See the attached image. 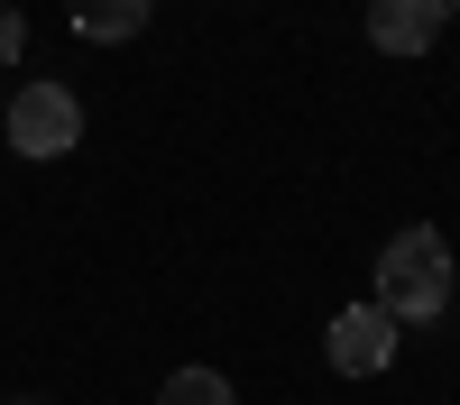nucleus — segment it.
<instances>
[{"instance_id": "2", "label": "nucleus", "mask_w": 460, "mask_h": 405, "mask_svg": "<svg viewBox=\"0 0 460 405\" xmlns=\"http://www.w3.org/2000/svg\"><path fill=\"white\" fill-rule=\"evenodd\" d=\"M0 138L19 147V157H65L74 138H84V101L65 84H28V92H0Z\"/></svg>"}, {"instance_id": "6", "label": "nucleus", "mask_w": 460, "mask_h": 405, "mask_svg": "<svg viewBox=\"0 0 460 405\" xmlns=\"http://www.w3.org/2000/svg\"><path fill=\"white\" fill-rule=\"evenodd\" d=\"M157 405H240V396H230L221 368H175V378L157 387Z\"/></svg>"}, {"instance_id": "8", "label": "nucleus", "mask_w": 460, "mask_h": 405, "mask_svg": "<svg viewBox=\"0 0 460 405\" xmlns=\"http://www.w3.org/2000/svg\"><path fill=\"white\" fill-rule=\"evenodd\" d=\"M10 405H37V396H10Z\"/></svg>"}, {"instance_id": "7", "label": "nucleus", "mask_w": 460, "mask_h": 405, "mask_svg": "<svg viewBox=\"0 0 460 405\" xmlns=\"http://www.w3.org/2000/svg\"><path fill=\"white\" fill-rule=\"evenodd\" d=\"M19 47H28V19H19V10H10V0H0V65H10V56H19Z\"/></svg>"}, {"instance_id": "5", "label": "nucleus", "mask_w": 460, "mask_h": 405, "mask_svg": "<svg viewBox=\"0 0 460 405\" xmlns=\"http://www.w3.org/2000/svg\"><path fill=\"white\" fill-rule=\"evenodd\" d=\"M157 0H74V37H93V47H120V37L147 28Z\"/></svg>"}, {"instance_id": "3", "label": "nucleus", "mask_w": 460, "mask_h": 405, "mask_svg": "<svg viewBox=\"0 0 460 405\" xmlns=\"http://www.w3.org/2000/svg\"><path fill=\"white\" fill-rule=\"evenodd\" d=\"M323 359L341 368V378H377V368L396 359V322L377 313V304H341L332 331H323Z\"/></svg>"}, {"instance_id": "4", "label": "nucleus", "mask_w": 460, "mask_h": 405, "mask_svg": "<svg viewBox=\"0 0 460 405\" xmlns=\"http://www.w3.org/2000/svg\"><path fill=\"white\" fill-rule=\"evenodd\" d=\"M442 19H451L442 0H368V37L387 56H424L433 37H442Z\"/></svg>"}, {"instance_id": "1", "label": "nucleus", "mask_w": 460, "mask_h": 405, "mask_svg": "<svg viewBox=\"0 0 460 405\" xmlns=\"http://www.w3.org/2000/svg\"><path fill=\"white\" fill-rule=\"evenodd\" d=\"M442 304H451V240L433 221H414V231H396L377 249V313L387 322H442Z\"/></svg>"}, {"instance_id": "9", "label": "nucleus", "mask_w": 460, "mask_h": 405, "mask_svg": "<svg viewBox=\"0 0 460 405\" xmlns=\"http://www.w3.org/2000/svg\"><path fill=\"white\" fill-rule=\"evenodd\" d=\"M442 10H460V0H442Z\"/></svg>"}]
</instances>
